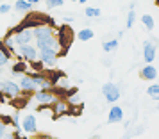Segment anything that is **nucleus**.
<instances>
[{
    "label": "nucleus",
    "mask_w": 159,
    "mask_h": 139,
    "mask_svg": "<svg viewBox=\"0 0 159 139\" xmlns=\"http://www.w3.org/2000/svg\"><path fill=\"white\" fill-rule=\"evenodd\" d=\"M57 55H59L57 48H52V46H43V48L38 50V59L43 64V68H54L56 63H57Z\"/></svg>",
    "instance_id": "f257e3e1"
},
{
    "label": "nucleus",
    "mask_w": 159,
    "mask_h": 139,
    "mask_svg": "<svg viewBox=\"0 0 159 139\" xmlns=\"http://www.w3.org/2000/svg\"><path fill=\"white\" fill-rule=\"evenodd\" d=\"M15 54H18V57L27 61V63H32V61H38V48L32 46L30 43L27 45H18L16 46Z\"/></svg>",
    "instance_id": "f03ea898"
},
{
    "label": "nucleus",
    "mask_w": 159,
    "mask_h": 139,
    "mask_svg": "<svg viewBox=\"0 0 159 139\" xmlns=\"http://www.w3.org/2000/svg\"><path fill=\"white\" fill-rule=\"evenodd\" d=\"M34 100L39 103H43V105H52V103L57 100V96H56V91L52 88L48 89H36L34 91Z\"/></svg>",
    "instance_id": "7ed1b4c3"
},
{
    "label": "nucleus",
    "mask_w": 159,
    "mask_h": 139,
    "mask_svg": "<svg viewBox=\"0 0 159 139\" xmlns=\"http://www.w3.org/2000/svg\"><path fill=\"white\" fill-rule=\"evenodd\" d=\"M72 37H73V34H72V30H70V27H68V25H61V27H59L57 43H59V46L63 48V52H61V54H66V50L70 48Z\"/></svg>",
    "instance_id": "20e7f679"
},
{
    "label": "nucleus",
    "mask_w": 159,
    "mask_h": 139,
    "mask_svg": "<svg viewBox=\"0 0 159 139\" xmlns=\"http://www.w3.org/2000/svg\"><path fill=\"white\" fill-rule=\"evenodd\" d=\"M102 95H104V98L109 103H115L120 100V88L116 84H113V82H106L102 86Z\"/></svg>",
    "instance_id": "39448f33"
},
{
    "label": "nucleus",
    "mask_w": 159,
    "mask_h": 139,
    "mask_svg": "<svg viewBox=\"0 0 159 139\" xmlns=\"http://www.w3.org/2000/svg\"><path fill=\"white\" fill-rule=\"evenodd\" d=\"M11 34H13V39H15L16 46H18V45H27L34 39V32H32V29H29V27L20 29V30H16V32H11Z\"/></svg>",
    "instance_id": "423d86ee"
},
{
    "label": "nucleus",
    "mask_w": 159,
    "mask_h": 139,
    "mask_svg": "<svg viewBox=\"0 0 159 139\" xmlns=\"http://www.w3.org/2000/svg\"><path fill=\"white\" fill-rule=\"evenodd\" d=\"M0 91L6 96H9V98H16V96H20V93H22L20 86L13 80H0Z\"/></svg>",
    "instance_id": "0eeeda50"
},
{
    "label": "nucleus",
    "mask_w": 159,
    "mask_h": 139,
    "mask_svg": "<svg viewBox=\"0 0 159 139\" xmlns=\"http://www.w3.org/2000/svg\"><path fill=\"white\" fill-rule=\"evenodd\" d=\"M156 55H157V48H156V45H154V41H145L143 43V59L147 64H152L154 63V59H156Z\"/></svg>",
    "instance_id": "6e6552de"
},
{
    "label": "nucleus",
    "mask_w": 159,
    "mask_h": 139,
    "mask_svg": "<svg viewBox=\"0 0 159 139\" xmlns=\"http://www.w3.org/2000/svg\"><path fill=\"white\" fill-rule=\"evenodd\" d=\"M22 130L25 134H29V136H32V134L38 132V123H36V116L34 114H27L22 119Z\"/></svg>",
    "instance_id": "1a4fd4ad"
},
{
    "label": "nucleus",
    "mask_w": 159,
    "mask_h": 139,
    "mask_svg": "<svg viewBox=\"0 0 159 139\" xmlns=\"http://www.w3.org/2000/svg\"><path fill=\"white\" fill-rule=\"evenodd\" d=\"M18 86H20L22 91H27V93H34V91L38 89L36 82L32 80V77H30V75H25V73L22 75V79H20V84H18Z\"/></svg>",
    "instance_id": "9d476101"
},
{
    "label": "nucleus",
    "mask_w": 159,
    "mask_h": 139,
    "mask_svg": "<svg viewBox=\"0 0 159 139\" xmlns=\"http://www.w3.org/2000/svg\"><path fill=\"white\" fill-rule=\"evenodd\" d=\"M139 75H141L143 80H156L159 77V72L154 64H145L143 68H141V73Z\"/></svg>",
    "instance_id": "9b49d317"
},
{
    "label": "nucleus",
    "mask_w": 159,
    "mask_h": 139,
    "mask_svg": "<svg viewBox=\"0 0 159 139\" xmlns=\"http://www.w3.org/2000/svg\"><path fill=\"white\" fill-rule=\"evenodd\" d=\"M30 77H32V80L36 82L38 89H48V88H54L50 84V80L45 77L43 73H39V72H36V73H30Z\"/></svg>",
    "instance_id": "f8f14e48"
},
{
    "label": "nucleus",
    "mask_w": 159,
    "mask_h": 139,
    "mask_svg": "<svg viewBox=\"0 0 159 139\" xmlns=\"http://www.w3.org/2000/svg\"><path fill=\"white\" fill-rule=\"evenodd\" d=\"M123 119V109L120 105H113L109 109V116H107V121L109 123H120Z\"/></svg>",
    "instance_id": "ddd939ff"
},
{
    "label": "nucleus",
    "mask_w": 159,
    "mask_h": 139,
    "mask_svg": "<svg viewBox=\"0 0 159 139\" xmlns=\"http://www.w3.org/2000/svg\"><path fill=\"white\" fill-rule=\"evenodd\" d=\"M13 9L18 11V13H30L32 11V4H29L27 0H16Z\"/></svg>",
    "instance_id": "4468645a"
},
{
    "label": "nucleus",
    "mask_w": 159,
    "mask_h": 139,
    "mask_svg": "<svg viewBox=\"0 0 159 139\" xmlns=\"http://www.w3.org/2000/svg\"><path fill=\"white\" fill-rule=\"evenodd\" d=\"M11 72H13V73L15 75H23L25 73V72H27V63H23V59H20V61H18V63H15V64H13V68H11Z\"/></svg>",
    "instance_id": "2eb2a0df"
},
{
    "label": "nucleus",
    "mask_w": 159,
    "mask_h": 139,
    "mask_svg": "<svg viewBox=\"0 0 159 139\" xmlns=\"http://www.w3.org/2000/svg\"><path fill=\"white\" fill-rule=\"evenodd\" d=\"M93 36L95 34H93V30L91 29H82V30L77 32V39H79V41H89Z\"/></svg>",
    "instance_id": "dca6fc26"
},
{
    "label": "nucleus",
    "mask_w": 159,
    "mask_h": 139,
    "mask_svg": "<svg viewBox=\"0 0 159 139\" xmlns=\"http://www.w3.org/2000/svg\"><path fill=\"white\" fill-rule=\"evenodd\" d=\"M141 23L145 25V29H147V30H154V27H156L154 18H152L150 15H143V16H141Z\"/></svg>",
    "instance_id": "f3484780"
},
{
    "label": "nucleus",
    "mask_w": 159,
    "mask_h": 139,
    "mask_svg": "<svg viewBox=\"0 0 159 139\" xmlns=\"http://www.w3.org/2000/svg\"><path fill=\"white\" fill-rule=\"evenodd\" d=\"M102 48H104V52H113L118 48V39H109V41H104V45H102Z\"/></svg>",
    "instance_id": "a211bd4d"
},
{
    "label": "nucleus",
    "mask_w": 159,
    "mask_h": 139,
    "mask_svg": "<svg viewBox=\"0 0 159 139\" xmlns=\"http://www.w3.org/2000/svg\"><path fill=\"white\" fill-rule=\"evenodd\" d=\"M11 52L7 50V48H4V50H0V68H4V66L9 63V59H11Z\"/></svg>",
    "instance_id": "6ab92c4d"
},
{
    "label": "nucleus",
    "mask_w": 159,
    "mask_h": 139,
    "mask_svg": "<svg viewBox=\"0 0 159 139\" xmlns=\"http://www.w3.org/2000/svg\"><path fill=\"white\" fill-rule=\"evenodd\" d=\"M61 77H65V75L61 73V72H50L47 79L50 80V84H52V86H57V82L61 80Z\"/></svg>",
    "instance_id": "aec40b11"
},
{
    "label": "nucleus",
    "mask_w": 159,
    "mask_h": 139,
    "mask_svg": "<svg viewBox=\"0 0 159 139\" xmlns=\"http://www.w3.org/2000/svg\"><path fill=\"white\" fill-rule=\"evenodd\" d=\"M52 105H54V112H56V114H65L66 109H68V107H66V103L65 102H59V100H56Z\"/></svg>",
    "instance_id": "412c9836"
},
{
    "label": "nucleus",
    "mask_w": 159,
    "mask_h": 139,
    "mask_svg": "<svg viewBox=\"0 0 159 139\" xmlns=\"http://www.w3.org/2000/svg\"><path fill=\"white\" fill-rule=\"evenodd\" d=\"M84 15H86L88 18H98V16L102 15V11H100L98 7H86Z\"/></svg>",
    "instance_id": "4be33fe9"
},
{
    "label": "nucleus",
    "mask_w": 159,
    "mask_h": 139,
    "mask_svg": "<svg viewBox=\"0 0 159 139\" xmlns=\"http://www.w3.org/2000/svg\"><path fill=\"white\" fill-rule=\"evenodd\" d=\"M147 95L159 100V84H152V86H148V89H147Z\"/></svg>",
    "instance_id": "5701e85b"
},
{
    "label": "nucleus",
    "mask_w": 159,
    "mask_h": 139,
    "mask_svg": "<svg viewBox=\"0 0 159 139\" xmlns=\"http://www.w3.org/2000/svg\"><path fill=\"white\" fill-rule=\"evenodd\" d=\"M134 22H136V13H134V9H129V15H127V29H130L132 25H134Z\"/></svg>",
    "instance_id": "b1692460"
},
{
    "label": "nucleus",
    "mask_w": 159,
    "mask_h": 139,
    "mask_svg": "<svg viewBox=\"0 0 159 139\" xmlns=\"http://www.w3.org/2000/svg\"><path fill=\"white\" fill-rule=\"evenodd\" d=\"M63 4H65V0H47V7H50V9L59 7V6H63Z\"/></svg>",
    "instance_id": "393cba45"
},
{
    "label": "nucleus",
    "mask_w": 159,
    "mask_h": 139,
    "mask_svg": "<svg viewBox=\"0 0 159 139\" xmlns=\"http://www.w3.org/2000/svg\"><path fill=\"white\" fill-rule=\"evenodd\" d=\"M11 9H13L11 4H2V6H0V15H7Z\"/></svg>",
    "instance_id": "a878e982"
},
{
    "label": "nucleus",
    "mask_w": 159,
    "mask_h": 139,
    "mask_svg": "<svg viewBox=\"0 0 159 139\" xmlns=\"http://www.w3.org/2000/svg\"><path fill=\"white\" fill-rule=\"evenodd\" d=\"M6 127H7V125L0 119V139H4V136H6Z\"/></svg>",
    "instance_id": "bb28decb"
},
{
    "label": "nucleus",
    "mask_w": 159,
    "mask_h": 139,
    "mask_svg": "<svg viewBox=\"0 0 159 139\" xmlns=\"http://www.w3.org/2000/svg\"><path fill=\"white\" fill-rule=\"evenodd\" d=\"M20 137V136H16L15 132H13V134H7V132H6V136H4V139H18Z\"/></svg>",
    "instance_id": "cd10ccee"
},
{
    "label": "nucleus",
    "mask_w": 159,
    "mask_h": 139,
    "mask_svg": "<svg viewBox=\"0 0 159 139\" xmlns=\"http://www.w3.org/2000/svg\"><path fill=\"white\" fill-rule=\"evenodd\" d=\"M0 119H2V121H4L6 125H9V123H11V116H2Z\"/></svg>",
    "instance_id": "c85d7f7f"
},
{
    "label": "nucleus",
    "mask_w": 159,
    "mask_h": 139,
    "mask_svg": "<svg viewBox=\"0 0 159 139\" xmlns=\"http://www.w3.org/2000/svg\"><path fill=\"white\" fill-rule=\"evenodd\" d=\"M63 20H65V23H66V25H68V23H72V22H73V18H72V16H65Z\"/></svg>",
    "instance_id": "c756f323"
},
{
    "label": "nucleus",
    "mask_w": 159,
    "mask_h": 139,
    "mask_svg": "<svg viewBox=\"0 0 159 139\" xmlns=\"http://www.w3.org/2000/svg\"><path fill=\"white\" fill-rule=\"evenodd\" d=\"M4 102H6V95H4V93L0 91V103H4Z\"/></svg>",
    "instance_id": "7c9ffc66"
},
{
    "label": "nucleus",
    "mask_w": 159,
    "mask_h": 139,
    "mask_svg": "<svg viewBox=\"0 0 159 139\" xmlns=\"http://www.w3.org/2000/svg\"><path fill=\"white\" fill-rule=\"evenodd\" d=\"M27 2H29V4H32V6H36V4L39 2V0H27Z\"/></svg>",
    "instance_id": "2f4dec72"
},
{
    "label": "nucleus",
    "mask_w": 159,
    "mask_h": 139,
    "mask_svg": "<svg viewBox=\"0 0 159 139\" xmlns=\"http://www.w3.org/2000/svg\"><path fill=\"white\" fill-rule=\"evenodd\" d=\"M4 48H6V46H4V41L0 39V50H4Z\"/></svg>",
    "instance_id": "473e14b6"
},
{
    "label": "nucleus",
    "mask_w": 159,
    "mask_h": 139,
    "mask_svg": "<svg viewBox=\"0 0 159 139\" xmlns=\"http://www.w3.org/2000/svg\"><path fill=\"white\" fill-rule=\"evenodd\" d=\"M79 2H80V4H86L88 0H79Z\"/></svg>",
    "instance_id": "72a5a7b5"
},
{
    "label": "nucleus",
    "mask_w": 159,
    "mask_h": 139,
    "mask_svg": "<svg viewBox=\"0 0 159 139\" xmlns=\"http://www.w3.org/2000/svg\"><path fill=\"white\" fill-rule=\"evenodd\" d=\"M72 2H79V0H72Z\"/></svg>",
    "instance_id": "f704fd0d"
},
{
    "label": "nucleus",
    "mask_w": 159,
    "mask_h": 139,
    "mask_svg": "<svg viewBox=\"0 0 159 139\" xmlns=\"http://www.w3.org/2000/svg\"><path fill=\"white\" fill-rule=\"evenodd\" d=\"M91 139H98V137H91Z\"/></svg>",
    "instance_id": "c9c22d12"
}]
</instances>
